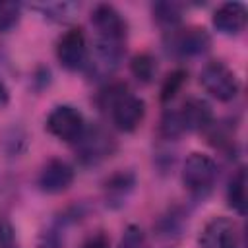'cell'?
I'll use <instances>...</instances> for the list:
<instances>
[{"label":"cell","instance_id":"cell-13","mask_svg":"<svg viewBox=\"0 0 248 248\" xmlns=\"http://www.w3.org/2000/svg\"><path fill=\"white\" fill-rule=\"evenodd\" d=\"M136 186V176L130 170H122L112 174L107 182H105V200L108 205L118 207L122 203H126V198L132 194Z\"/></svg>","mask_w":248,"mask_h":248},{"label":"cell","instance_id":"cell-3","mask_svg":"<svg viewBox=\"0 0 248 248\" xmlns=\"http://www.w3.org/2000/svg\"><path fill=\"white\" fill-rule=\"evenodd\" d=\"M217 180V163L205 153H190L182 165V184L192 196H205Z\"/></svg>","mask_w":248,"mask_h":248},{"label":"cell","instance_id":"cell-1","mask_svg":"<svg viewBox=\"0 0 248 248\" xmlns=\"http://www.w3.org/2000/svg\"><path fill=\"white\" fill-rule=\"evenodd\" d=\"M91 25L95 29V62H87V66L91 72L107 76L124 58L128 21L112 4H97L91 12Z\"/></svg>","mask_w":248,"mask_h":248},{"label":"cell","instance_id":"cell-7","mask_svg":"<svg viewBox=\"0 0 248 248\" xmlns=\"http://www.w3.org/2000/svg\"><path fill=\"white\" fill-rule=\"evenodd\" d=\"M45 128L50 136H54L60 141L76 143L85 130V118L76 107L58 105L48 112Z\"/></svg>","mask_w":248,"mask_h":248},{"label":"cell","instance_id":"cell-23","mask_svg":"<svg viewBox=\"0 0 248 248\" xmlns=\"http://www.w3.org/2000/svg\"><path fill=\"white\" fill-rule=\"evenodd\" d=\"M8 101H10V91H8L6 83L0 79V108H2V107H6V105H8Z\"/></svg>","mask_w":248,"mask_h":248},{"label":"cell","instance_id":"cell-11","mask_svg":"<svg viewBox=\"0 0 248 248\" xmlns=\"http://www.w3.org/2000/svg\"><path fill=\"white\" fill-rule=\"evenodd\" d=\"M76 178V170L64 159H50L39 172L37 184L45 194H62L66 192Z\"/></svg>","mask_w":248,"mask_h":248},{"label":"cell","instance_id":"cell-14","mask_svg":"<svg viewBox=\"0 0 248 248\" xmlns=\"http://www.w3.org/2000/svg\"><path fill=\"white\" fill-rule=\"evenodd\" d=\"M227 203L238 215H246V205H248V198H246V170L242 167L229 180V186H227Z\"/></svg>","mask_w":248,"mask_h":248},{"label":"cell","instance_id":"cell-10","mask_svg":"<svg viewBox=\"0 0 248 248\" xmlns=\"http://www.w3.org/2000/svg\"><path fill=\"white\" fill-rule=\"evenodd\" d=\"M182 134L186 132H203L213 122V108L202 97H188L178 110H174Z\"/></svg>","mask_w":248,"mask_h":248},{"label":"cell","instance_id":"cell-9","mask_svg":"<svg viewBox=\"0 0 248 248\" xmlns=\"http://www.w3.org/2000/svg\"><path fill=\"white\" fill-rule=\"evenodd\" d=\"M56 60L68 72H78L87 66V39L83 29L72 27L60 35L56 43Z\"/></svg>","mask_w":248,"mask_h":248},{"label":"cell","instance_id":"cell-22","mask_svg":"<svg viewBox=\"0 0 248 248\" xmlns=\"http://www.w3.org/2000/svg\"><path fill=\"white\" fill-rule=\"evenodd\" d=\"M79 248H110V240H108L107 234L97 232V234L89 236L87 240H83V244Z\"/></svg>","mask_w":248,"mask_h":248},{"label":"cell","instance_id":"cell-4","mask_svg":"<svg viewBox=\"0 0 248 248\" xmlns=\"http://www.w3.org/2000/svg\"><path fill=\"white\" fill-rule=\"evenodd\" d=\"M200 83L213 99L221 103L232 101L240 91V81L234 70L229 68L223 60L207 62L200 72Z\"/></svg>","mask_w":248,"mask_h":248},{"label":"cell","instance_id":"cell-2","mask_svg":"<svg viewBox=\"0 0 248 248\" xmlns=\"http://www.w3.org/2000/svg\"><path fill=\"white\" fill-rule=\"evenodd\" d=\"M99 107L120 132H134L145 118V103L126 83H112L99 93Z\"/></svg>","mask_w":248,"mask_h":248},{"label":"cell","instance_id":"cell-5","mask_svg":"<svg viewBox=\"0 0 248 248\" xmlns=\"http://www.w3.org/2000/svg\"><path fill=\"white\" fill-rule=\"evenodd\" d=\"M116 151V140L103 128V126H91L83 130L79 140L76 141V155L81 165H99L101 161L108 159Z\"/></svg>","mask_w":248,"mask_h":248},{"label":"cell","instance_id":"cell-20","mask_svg":"<svg viewBox=\"0 0 248 248\" xmlns=\"http://www.w3.org/2000/svg\"><path fill=\"white\" fill-rule=\"evenodd\" d=\"M118 248H149L147 234L138 225H128L120 236Z\"/></svg>","mask_w":248,"mask_h":248},{"label":"cell","instance_id":"cell-15","mask_svg":"<svg viewBox=\"0 0 248 248\" xmlns=\"http://www.w3.org/2000/svg\"><path fill=\"white\" fill-rule=\"evenodd\" d=\"M31 8L41 12V16H45L46 19L56 21V23L72 21L79 12V6L76 2H39V4H33Z\"/></svg>","mask_w":248,"mask_h":248},{"label":"cell","instance_id":"cell-17","mask_svg":"<svg viewBox=\"0 0 248 248\" xmlns=\"http://www.w3.org/2000/svg\"><path fill=\"white\" fill-rule=\"evenodd\" d=\"M130 70L134 74V78L141 83H151L157 76V60L151 52H140L132 58L130 62Z\"/></svg>","mask_w":248,"mask_h":248},{"label":"cell","instance_id":"cell-8","mask_svg":"<svg viewBox=\"0 0 248 248\" xmlns=\"http://www.w3.org/2000/svg\"><path fill=\"white\" fill-rule=\"evenodd\" d=\"M200 248H240V232L232 219L211 217L198 234Z\"/></svg>","mask_w":248,"mask_h":248},{"label":"cell","instance_id":"cell-16","mask_svg":"<svg viewBox=\"0 0 248 248\" xmlns=\"http://www.w3.org/2000/svg\"><path fill=\"white\" fill-rule=\"evenodd\" d=\"M182 8L184 6L178 2H155L151 6V14L157 25H161L167 31H172L182 21Z\"/></svg>","mask_w":248,"mask_h":248},{"label":"cell","instance_id":"cell-6","mask_svg":"<svg viewBox=\"0 0 248 248\" xmlns=\"http://www.w3.org/2000/svg\"><path fill=\"white\" fill-rule=\"evenodd\" d=\"M167 50L172 56L178 58H194L209 50L211 46V35L205 27L190 25L184 29H172L167 35Z\"/></svg>","mask_w":248,"mask_h":248},{"label":"cell","instance_id":"cell-19","mask_svg":"<svg viewBox=\"0 0 248 248\" xmlns=\"http://www.w3.org/2000/svg\"><path fill=\"white\" fill-rule=\"evenodd\" d=\"M21 19L19 2H0V33L12 31Z\"/></svg>","mask_w":248,"mask_h":248},{"label":"cell","instance_id":"cell-24","mask_svg":"<svg viewBox=\"0 0 248 248\" xmlns=\"http://www.w3.org/2000/svg\"><path fill=\"white\" fill-rule=\"evenodd\" d=\"M8 248H16V246H14V244H10V246H8Z\"/></svg>","mask_w":248,"mask_h":248},{"label":"cell","instance_id":"cell-21","mask_svg":"<svg viewBox=\"0 0 248 248\" xmlns=\"http://www.w3.org/2000/svg\"><path fill=\"white\" fill-rule=\"evenodd\" d=\"M37 248H62V234L58 227H50L41 232L37 240Z\"/></svg>","mask_w":248,"mask_h":248},{"label":"cell","instance_id":"cell-12","mask_svg":"<svg viewBox=\"0 0 248 248\" xmlns=\"http://www.w3.org/2000/svg\"><path fill=\"white\" fill-rule=\"evenodd\" d=\"M248 19L246 6L242 2H225L213 12V27L223 35H238L244 31Z\"/></svg>","mask_w":248,"mask_h":248},{"label":"cell","instance_id":"cell-18","mask_svg":"<svg viewBox=\"0 0 248 248\" xmlns=\"http://www.w3.org/2000/svg\"><path fill=\"white\" fill-rule=\"evenodd\" d=\"M186 81H188V72H186V70L178 68V70L170 72V74L165 78L163 85H161V101H163V103L172 101V99L182 91V87L186 85Z\"/></svg>","mask_w":248,"mask_h":248}]
</instances>
